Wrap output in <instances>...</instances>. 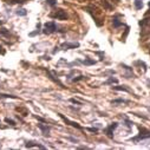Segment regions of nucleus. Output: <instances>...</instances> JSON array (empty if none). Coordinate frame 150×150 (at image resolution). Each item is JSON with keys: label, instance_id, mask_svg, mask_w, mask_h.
Wrapping results in <instances>:
<instances>
[{"label": "nucleus", "instance_id": "obj_16", "mask_svg": "<svg viewBox=\"0 0 150 150\" xmlns=\"http://www.w3.org/2000/svg\"><path fill=\"white\" fill-rule=\"evenodd\" d=\"M112 83H118V81L116 79V78H112V77H110L106 82H105V84H112Z\"/></svg>", "mask_w": 150, "mask_h": 150}, {"label": "nucleus", "instance_id": "obj_3", "mask_svg": "<svg viewBox=\"0 0 150 150\" xmlns=\"http://www.w3.org/2000/svg\"><path fill=\"white\" fill-rule=\"evenodd\" d=\"M149 137H150V131L144 129V128H142V129H139V135L137 137H135V138H131V141L136 142L138 139H145V138H149Z\"/></svg>", "mask_w": 150, "mask_h": 150}, {"label": "nucleus", "instance_id": "obj_9", "mask_svg": "<svg viewBox=\"0 0 150 150\" xmlns=\"http://www.w3.org/2000/svg\"><path fill=\"white\" fill-rule=\"evenodd\" d=\"M112 24H114V27H120V26H122V25H123V23H122V21H120V19H118L117 17L112 19Z\"/></svg>", "mask_w": 150, "mask_h": 150}, {"label": "nucleus", "instance_id": "obj_11", "mask_svg": "<svg viewBox=\"0 0 150 150\" xmlns=\"http://www.w3.org/2000/svg\"><path fill=\"white\" fill-rule=\"evenodd\" d=\"M82 64H85V65H93L96 64V60H92V59H85V60H79Z\"/></svg>", "mask_w": 150, "mask_h": 150}, {"label": "nucleus", "instance_id": "obj_10", "mask_svg": "<svg viewBox=\"0 0 150 150\" xmlns=\"http://www.w3.org/2000/svg\"><path fill=\"white\" fill-rule=\"evenodd\" d=\"M112 89L114 90H117V91H125V92H130V90L128 89V88H125V86H112Z\"/></svg>", "mask_w": 150, "mask_h": 150}, {"label": "nucleus", "instance_id": "obj_17", "mask_svg": "<svg viewBox=\"0 0 150 150\" xmlns=\"http://www.w3.org/2000/svg\"><path fill=\"white\" fill-rule=\"evenodd\" d=\"M46 3H47L50 6H56V5H57V1H56V0H46Z\"/></svg>", "mask_w": 150, "mask_h": 150}, {"label": "nucleus", "instance_id": "obj_25", "mask_svg": "<svg viewBox=\"0 0 150 150\" xmlns=\"http://www.w3.org/2000/svg\"><path fill=\"white\" fill-rule=\"evenodd\" d=\"M0 53H1V54H5V51L3 50V47H1V46H0Z\"/></svg>", "mask_w": 150, "mask_h": 150}, {"label": "nucleus", "instance_id": "obj_14", "mask_svg": "<svg viewBox=\"0 0 150 150\" xmlns=\"http://www.w3.org/2000/svg\"><path fill=\"white\" fill-rule=\"evenodd\" d=\"M26 0H7L8 4H24Z\"/></svg>", "mask_w": 150, "mask_h": 150}, {"label": "nucleus", "instance_id": "obj_21", "mask_svg": "<svg viewBox=\"0 0 150 150\" xmlns=\"http://www.w3.org/2000/svg\"><path fill=\"white\" fill-rule=\"evenodd\" d=\"M5 122H6V123H10L11 125H16V122L12 121V120H10V118H5Z\"/></svg>", "mask_w": 150, "mask_h": 150}, {"label": "nucleus", "instance_id": "obj_1", "mask_svg": "<svg viewBox=\"0 0 150 150\" xmlns=\"http://www.w3.org/2000/svg\"><path fill=\"white\" fill-rule=\"evenodd\" d=\"M56 31H57V26H56V24H54L53 21H49V23H46V24L44 25L43 32H44L45 34H51V33H53V32H56Z\"/></svg>", "mask_w": 150, "mask_h": 150}, {"label": "nucleus", "instance_id": "obj_2", "mask_svg": "<svg viewBox=\"0 0 150 150\" xmlns=\"http://www.w3.org/2000/svg\"><path fill=\"white\" fill-rule=\"evenodd\" d=\"M51 17L52 18H54V19H58V20H66L67 19V13L64 11V10H57L54 13H52L51 14Z\"/></svg>", "mask_w": 150, "mask_h": 150}, {"label": "nucleus", "instance_id": "obj_8", "mask_svg": "<svg viewBox=\"0 0 150 150\" xmlns=\"http://www.w3.org/2000/svg\"><path fill=\"white\" fill-rule=\"evenodd\" d=\"M26 148H32V146H38V148H40V149H45V146L44 145H42V144H38V143H34V142H27L26 144Z\"/></svg>", "mask_w": 150, "mask_h": 150}, {"label": "nucleus", "instance_id": "obj_27", "mask_svg": "<svg viewBox=\"0 0 150 150\" xmlns=\"http://www.w3.org/2000/svg\"><path fill=\"white\" fill-rule=\"evenodd\" d=\"M0 128H1V127H0Z\"/></svg>", "mask_w": 150, "mask_h": 150}, {"label": "nucleus", "instance_id": "obj_5", "mask_svg": "<svg viewBox=\"0 0 150 150\" xmlns=\"http://www.w3.org/2000/svg\"><path fill=\"white\" fill-rule=\"evenodd\" d=\"M117 127H118V123H116V122H115V123H112V124H110V125L105 129V134H106L110 138H111V137H114V135H112V134H114V130H115Z\"/></svg>", "mask_w": 150, "mask_h": 150}, {"label": "nucleus", "instance_id": "obj_4", "mask_svg": "<svg viewBox=\"0 0 150 150\" xmlns=\"http://www.w3.org/2000/svg\"><path fill=\"white\" fill-rule=\"evenodd\" d=\"M59 115V117L65 122V123H67V124H70L71 127H73V128H77V129H82V127L77 123V122H73V121H71V120H69V118H66L64 115H62V114H58Z\"/></svg>", "mask_w": 150, "mask_h": 150}, {"label": "nucleus", "instance_id": "obj_22", "mask_svg": "<svg viewBox=\"0 0 150 150\" xmlns=\"http://www.w3.org/2000/svg\"><path fill=\"white\" fill-rule=\"evenodd\" d=\"M82 79H84V76H78L76 78H73V82H78V81H82Z\"/></svg>", "mask_w": 150, "mask_h": 150}, {"label": "nucleus", "instance_id": "obj_20", "mask_svg": "<svg viewBox=\"0 0 150 150\" xmlns=\"http://www.w3.org/2000/svg\"><path fill=\"white\" fill-rule=\"evenodd\" d=\"M70 102H71V103H73V104H78V105H81V104H82V102H79V100H77V99H74V98H71V99H70Z\"/></svg>", "mask_w": 150, "mask_h": 150}, {"label": "nucleus", "instance_id": "obj_23", "mask_svg": "<svg viewBox=\"0 0 150 150\" xmlns=\"http://www.w3.org/2000/svg\"><path fill=\"white\" fill-rule=\"evenodd\" d=\"M86 130H89V131H91V132H97V131H98V129H96V128H88Z\"/></svg>", "mask_w": 150, "mask_h": 150}, {"label": "nucleus", "instance_id": "obj_6", "mask_svg": "<svg viewBox=\"0 0 150 150\" xmlns=\"http://www.w3.org/2000/svg\"><path fill=\"white\" fill-rule=\"evenodd\" d=\"M79 46V44L78 43H76V44H70V43H64V44H62V47H64V50H70V49H76V47H78Z\"/></svg>", "mask_w": 150, "mask_h": 150}, {"label": "nucleus", "instance_id": "obj_26", "mask_svg": "<svg viewBox=\"0 0 150 150\" xmlns=\"http://www.w3.org/2000/svg\"><path fill=\"white\" fill-rule=\"evenodd\" d=\"M149 7H150V3H149Z\"/></svg>", "mask_w": 150, "mask_h": 150}, {"label": "nucleus", "instance_id": "obj_12", "mask_svg": "<svg viewBox=\"0 0 150 150\" xmlns=\"http://www.w3.org/2000/svg\"><path fill=\"white\" fill-rule=\"evenodd\" d=\"M135 7L137 10H141L143 7V3H142V0H135Z\"/></svg>", "mask_w": 150, "mask_h": 150}, {"label": "nucleus", "instance_id": "obj_13", "mask_svg": "<svg viewBox=\"0 0 150 150\" xmlns=\"http://www.w3.org/2000/svg\"><path fill=\"white\" fill-rule=\"evenodd\" d=\"M0 98H13V99H17L18 97H17V96H13V95H6V93H0Z\"/></svg>", "mask_w": 150, "mask_h": 150}, {"label": "nucleus", "instance_id": "obj_18", "mask_svg": "<svg viewBox=\"0 0 150 150\" xmlns=\"http://www.w3.org/2000/svg\"><path fill=\"white\" fill-rule=\"evenodd\" d=\"M0 33L4 34V35H10V31H7L6 28H1L0 30Z\"/></svg>", "mask_w": 150, "mask_h": 150}, {"label": "nucleus", "instance_id": "obj_15", "mask_svg": "<svg viewBox=\"0 0 150 150\" xmlns=\"http://www.w3.org/2000/svg\"><path fill=\"white\" fill-rule=\"evenodd\" d=\"M17 14H18V16L24 17V16H26V14H27V11H26V10H24V8H20V10H18V11H17Z\"/></svg>", "mask_w": 150, "mask_h": 150}, {"label": "nucleus", "instance_id": "obj_24", "mask_svg": "<svg viewBox=\"0 0 150 150\" xmlns=\"http://www.w3.org/2000/svg\"><path fill=\"white\" fill-rule=\"evenodd\" d=\"M35 118H37V120H39V121H42V122H45V120H44V118H42V117H38V116H35Z\"/></svg>", "mask_w": 150, "mask_h": 150}, {"label": "nucleus", "instance_id": "obj_19", "mask_svg": "<svg viewBox=\"0 0 150 150\" xmlns=\"http://www.w3.org/2000/svg\"><path fill=\"white\" fill-rule=\"evenodd\" d=\"M118 103H127V100H124V99H114L112 100V104H118Z\"/></svg>", "mask_w": 150, "mask_h": 150}, {"label": "nucleus", "instance_id": "obj_7", "mask_svg": "<svg viewBox=\"0 0 150 150\" xmlns=\"http://www.w3.org/2000/svg\"><path fill=\"white\" fill-rule=\"evenodd\" d=\"M38 128L43 131V134L45 135V136H49V132H50V127H47V125H44V124H38Z\"/></svg>", "mask_w": 150, "mask_h": 150}]
</instances>
